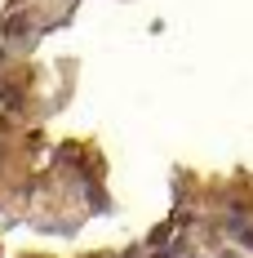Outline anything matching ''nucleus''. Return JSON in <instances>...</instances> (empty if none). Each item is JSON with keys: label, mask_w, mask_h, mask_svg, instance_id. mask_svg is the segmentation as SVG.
<instances>
[{"label": "nucleus", "mask_w": 253, "mask_h": 258, "mask_svg": "<svg viewBox=\"0 0 253 258\" xmlns=\"http://www.w3.org/2000/svg\"><path fill=\"white\" fill-rule=\"evenodd\" d=\"M0 62H5V45H0Z\"/></svg>", "instance_id": "2"}, {"label": "nucleus", "mask_w": 253, "mask_h": 258, "mask_svg": "<svg viewBox=\"0 0 253 258\" xmlns=\"http://www.w3.org/2000/svg\"><path fill=\"white\" fill-rule=\"evenodd\" d=\"M227 232H231V240H235V245H249V249H253V223H231Z\"/></svg>", "instance_id": "1"}]
</instances>
